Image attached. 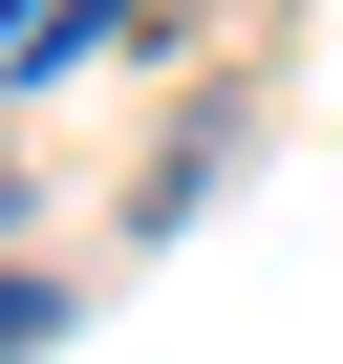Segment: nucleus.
Segmentation results:
<instances>
[{
  "mask_svg": "<svg viewBox=\"0 0 343 364\" xmlns=\"http://www.w3.org/2000/svg\"><path fill=\"white\" fill-rule=\"evenodd\" d=\"M150 22H236V0H150Z\"/></svg>",
  "mask_w": 343,
  "mask_h": 364,
  "instance_id": "nucleus-1",
  "label": "nucleus"
}]
</instances>
